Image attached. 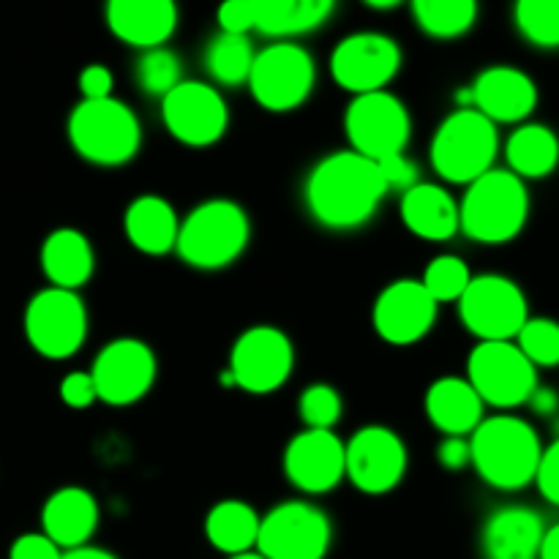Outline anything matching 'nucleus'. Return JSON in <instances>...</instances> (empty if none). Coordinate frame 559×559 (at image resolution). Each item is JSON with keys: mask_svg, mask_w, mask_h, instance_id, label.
Wrapping results in <instances>:
<instances>
[{"mask_svg": "<svg viewBox=\"0 0 559 559\" xmlns=\"http://www.w3.org/2000/svg\"><path fill=\"white\" fill-rule=\"evenodd\" d=\"M388 186L380 167L355 151H333L311 167L304 186V200L311 218L328 229L364 227L371 222Z\"/></svg>", "mask_w": 559, "mask_h": 559, "instance_id": "obj_1", "label": "nucleus"}, {"mask_svg": "<svg viewBox=\"0 0 559 559\" xmlns=\"http://www.w3.org/2000/svg\"><path fill=\"white\" fill-rule=\"evenodd\" d=\"M469 464L484 484L500 491H519L535 480L544 445L530 420L500 413L480 420L469 435Z\"/></svg>", "mask_w": 559, "mask_h": 559, "instance_id": "obj_2", "label": "nucleus"}, {"mask_svg": "<svg viewBox=\"0 0 559 559\" xmlns=\"http://www.w3.org/2000/svg\"><path fill=\"white\" fill-rule=\"evenodd\" d=\"M527 183L511 169H489L467 186L459 202V233L475 243H511L527 227Z\"/></svg>", "mask_w": 559, "mask_h": 559, "instance_id": "obj_3", "label": "nucleus"}, {"mask_svg": "<svg viewBox=\"0 0 559 559\" xmlns=\"http://www.w3.org/2000/svg\"><path fill=\"white\" fill-rule=\"evenodd\" d=\"M251 224L243 207L233 200L200 202L180 222L178 251L180 260L200 271H218L238 260L249 246Z\"/></svg>", "mask_w": 559, "mask_h": 559, "instance_id": "obj_4", "label": "nucleus"}, {"mask_svg": "<svg viewBox=\"0 0 559 559\" xmlns=\"http://www.w3.org/2000/svg\"><path fill=\"white\" fill-rule=\"evenodd\" d=\"M500 131L478 109H456L437 126L429 145V162L442 180L469 186L495 169Z\"/></svg>", "mask_w": 559, "mask_h": 559, "instance_id": "obj_5", "label": "nucleus"}, {"mask_svg": "<svg viewBox=\"0 0 559 559\" xmlns=\"http://www.w3.org/2000/svg\"><path fill=\"white\" fill-rule=\"evenodd\" d=\"M69 140L85 162L120 167L140 151L142 126L134 109L115 96L96 102L82 98L69 115Z\"/></svg>", "mask_w": 559, "mask_h": 559, "instance_id": "obj_6", "label": "nucleus"}, {"mask_svg": "<svg viewBox=\"0 0 559 559\" xmlns=\"http://www.w3.org/2000/svg\"><path fill=\"white\" fill-rule=\"evenodd\" d=\"M459 317L480 342H513L530 320L527 295L513 278L500 273L473 276L459 298Z\"/></svg>", "mask_w": 559, "mask_h": 559, "instance_id": "obj_7", "label": "nucleus"}, {"mask_svg": "<svg viewBox=\"0 0 559 559\" xmlns=\"http://www.w3.org/2000/svg\"><path fill=\"white\" fill-rule=\"evenodd\" d=\"M317 69L311 55L300 44L276 41L254 55L249 91L267 112H293L304 107L314 91Z\"/></svg>", "mask_w": 559, "mask_h": 559, "instance_id": "obj_8", "label": "nucleus"}, {"mask_svg": "<svg viewBox=\"0 0 559 559\" xmlns=\"http://www.w3.org/2000/svg\"><path fill=\"white\" fill-rule=\"evenodd\" d=\"M467 382L489 407L516 409L538 388V369L516 342H480L467 358Z\"/></svg>", "mask_w": 559, "mask_h": 559, "instance_id": "obj_9", "label": "nucleus"}, {"mask_svg": "<svg viewBox=\"0 0 559 559\" xmlns=\"http://www.w3.org/2000/svg\"><path fill=\"white\" fill-rule=\"evenodd\" d=\"M25 336L38 355L66 360L80 353L87 338V309L74 289L47 287L25 309Z\"/></svg>", "mask_w": 559, "mask_h": 559, "instance_id": "obj_10", "label": "nucleus"}, {"mask_svg": "<svg viewBox=\"0 0 559 559\" xmlns=\"http://www.w3.org/2000/svg\"><path fill=\"white\" fill-rule=\"evenodd\" d=\"M344 131H347L349 151L380 162L404 153L413 134V120L402 98L388 91H374L349 102L344 112Z\"/></svg>", "mask_w": 559, "mask_h": 559, "instance_id": "obj_11", "label": "nucleus"}, {"mask_svg": "<svg viewBox=\"0 0 559 559\" xmlns=\"http://www.w3.org/2000/svg\"><path fill=\"white\" fill-rule=\"evenodd\" d=\"M333 530L325 513L304 500H289L260 516L257 551L265 559H322Z\"/></svg>", "mask_w": 559, "mask_h": 559, "instance_id": "obj_12", "label": "nucleus"}, {"mask_svg": "<svg viewBox=\"0 0 559 559\" xmlns=\"http://www.w3.org/2000/svg\"><path fill=\"white\" fill-rule=\"evenodd\" d=\"M293 366L295 349L287 333L273 325H254L235 338L227 371L235 388L267 396L289 380Z\"/></svg>", "mask_w": 559, "mask_h": 559, "instance_id": "obj_13", "label": "nucleus"}, {"mask_svg": "<svg viewBox=\"0 0 559 559\" xmlns=\"http://www.w3.org/2000/svg\"><path fill=\"white\" fill-rule=\"evenodd\" d=\"M407 445L388 426H364L344 445V478L364 495H388L407 473Z\"/></svg>", "mask_w": 559, "mask_h": 559, "instance_id": "obj_14", "label": "nucleus"}, {"mask_svg": "<svg viewBox=\"0 0 559 559\" xmlns=\"http://www.w3.org/2000/svg\"><path fill=\"white\" fill-rule=\"evenodd\" d=\"M98 402L129 407L145 399L156 382V355L140 338H115L91 366Z\"/></svg>", "mask_w": 559, "mask_h": 559, "instance_id": "obj_15", "label": "nucleus"}, {"mask_svg": "<svg viewBox=\"0 0 559 559\" xmlns=\"http://www.w3.org/2000/svg\"><path fill=\"white\" fill-rule=\"evenodd\" d=\"M162 120L180 145L211 147L227 131L229 109L213 85L183 80L162 98Z\"/></svg>", "mask_w": 559, "mask_h": 559, "instance_id": "obj_16", "label": "nucleus"}, {"mask_svg": "<svg viewBox=\"0 0 559 559\" xmlns=\"http://www.w3.org/2000/svg\"><path fill=\"white\" fill-rule=\"evenodd\" d=\"M402 49L391 36L382 33H353L342 38L331 55V74L338 87L364 96L385 91L388 82L399 74Z\"/></svg>", "mask_w": 559, "mask_h": 559, "instance_id": "obj_17", "label": "nucleus"}, {"mask_svg": "<svg viewBox=\"0 0 559 559\" xmlns=\"http://www.w3.org/2000/svg\"><path fill=\"white\" fill-rule=\"evenodd\" d=\"M437 309L440 304L426 293L420 278H399L377 295L371 322L382 342L393 347H413L429 336L437 322Z\"/></svg>", "mask_w": 559, "mask_h": 559, "instance_id": "obj_18", "label": "nucleus"}, {"mask_svg": "<svg viewBox=\"0 0 559 559\" xmlns=\"http://www.w3.org/2000/svg\"><path fill=\"white\" fill-rule=\"evenodd\" d=\"M284 475L304 495L336 489L344 480V442L333 431H300L284 451Z\"/></svg>", "mask_w": 559, "mask_h": 559, "instance_id": "obj_19", "label": "nucleus"}, {"mask_svg": "<svg viewBox=\"0 0 559 559\" xmlns=\"http://www.w3.org/2000/svg\"><path fill=\"white\" fill-rule=\"evenodd\" d=\"M473 109L491 120V123H524L538 107V85L527 71L516 66H491L484 69L475 82Z\"/></svg>", "mask_w": 559, "mask_h": 559, "instance_id": "obj_20", "label": "nucleus"}, {"mask_svg": "<svg viewBox=\"0 0 559 559\" xmlns=\"http://www.w3.org/2000/svg\"><path fill=\"white\" fill-rule=\"evenodd\" d=\"M546 524L527 506L497 508L480 533L484 559H538Z\"/></svg>", "mask_w": 559, "mask_h": 559, "instance_id": "obj_21", "label": "nucleus"}, {"mask_svg": "<svg viewBox=\"0 0 559 559\" xmlns=\"http://www.w3.org/2000/svg\"><path fill=\"white\" fill-rule=\"evenodd\" d=\"M107 25L120 41L153 49L175 33L178 9L175 0H107Z\"/></svg>", "mask_w": 559, "mask_h": 559, "instance_id": "obj_22", "label": "nucleus"}, {"mask_svg": "<svg viewBox=\"0 0 559 559\" xmlns=\"http://www.w3.org/2000/svg\"><path fill=\"white\" fill-rule=\"evenodd\" d=\"M98 524V506L93 495L80 486L58 489L41 508L44 535L60 549H80L91 540Z\"/></svg>", "mask_w": 559, "mask_h": 559, "instance_id": "obj_23", "label": "nucleus"}, {"mask_svg": "<svg viewBox=\"0 0 559 559\" xmlns=\"http://www.w3.org/2000/svg\"><path fill=\"white\" fill-rule=\"evenodd\" d=\"M402 222L415 238L445 243L459 233V202L437 183H415L402 194Z\"/></svg>", "mask_w": 559, "mask_h": 559, "instance_id": "obj_24", "label": "nucleus"}, {"mask_svg": "<svg viewBox=\"0 0 559 559\" xmlns=\"http://www.w3.org/2000/svg\"><path fill=\"white\" fill-rule=\"evenodd\" d=\"M426 418L445 437L473 435L484 420L486 404L469 385L467 377H440L426 391Z\"/></svg>", "mask_w": 559, "mask_h": 559, "instance_id": "obj_25", "label": "nucleus"}, {"mask_svg": "<svg viewBox=\"0 0 559 559\" xmlns=\"http://www.w3.org/2000/svg\"><path fill=\"white\" fill-rule=\"evenodd\" d=\"M38 262H41L49 287L74 289V293L91 282L93 267H96L91 240L74 227H60L49 233L41 243Z\"/></svg>", "mask_w": 559, "mask_h": 559, "instance_id": "obj_26", "label": "nucleus"}, {"mask_svg": "<svg viewBox=\"0 0 559 559\" xmlns=\"http://www.w3.org/2000/svg\"><path fill=\"white\" fill-rule=\"evenodd\" d=\"M123 229L129 243L147 257H164L178 243L180 218L158 194H142L126 207Z\"/></svg>", "mask_w": 559, "mask_h": 559, "instance_id": "obj_27", "label": "nucleus"}, {"mask_svg": "<svg viewBox=\"0 0 559 559\" xmlns=\"http://www.w3.org/2000/svg\"><path fill=\"white\" fill-rule=\"evenodd\" d=\"M508 169L527 180L549 178L559 167V136L544 123H519L506 142Z\"/></svg>", "mask_w": 559, "mask_h": 559, "instance_id": "obj_28", "label": "nucleus"}, {"mask_svg": "<svg viewBox=\"0 0 559 559\" xmlns=\"http://www.w3.org/2000/svg\"><path fill=\"white\" fill-rule=\"evenodd\" d=\"M333 3L336 0H249L257 31L276 38L311 33L331 16Z\"/></svg>", "mask_w": 559, "mask_h": 559, "instance_id": "obj_29", "label": "nucleus"}, {"mask_svg": "<svg viewBox=\"0 0 559 559\" xmlns=\"http://www.w3.org/2000/svg\"><path fill=\"white\" fill-rule=\"evenodd\" d=\"M260 533V513L243 500H222L205 516V535L213 549L235 557L254 551Z\"/></svg>", "mask_w": 559, "mask_h": 559, "instance_id": "obj_30", "label": "nucleus"}, {"mask_svg": "<svg viewBox=\"0 0 559 559\" xmlns=\"http://www.w3.org/2000/svg\"><path fill=\"white\" fill-rule=\"evenodd\" d=\"M254 47L249 36H233V33H218L205 52V69L218 85H243L249 82L251 66H254Z\"/></svg>", "mask_w": 559, "mask_h": 559, "instance_id": "obj_31", "label": "nucleus"}, {"mask_svg": "<svg viewBox=\"0 0 559 559\" xmlns=\"http://www.w3.org/2000/svg\"><path fill=\"white\" fill-rule=\"evenodd\" d=\"M420 31L435 38H459L478 20V0H413Z\"/></svg>", "mask_w": 559, "mask_h": 559, "instance_id": "obj_32", "label": "nucleus"}, {"mask_svg": "<svg viewBox=\"0 0 559 559\" xmlns=\"http://www.w3.org/2000/svg\"><path fill=\"white\" fill-rule=\"evenodd\" d=\"M513 20L533 47L559 49V0H516Z\"/></svg>", "mask_w": 559, "mask_h": 559, "instance_id": "obj_33", "label": "nucleus"}, {"mask_svg": "<svg viewBox=\"0 0 559 559\" xmlns=\"http://www.w3.org/2000/svg\"><path fill=\"white\" fill-rule=\"evenodd\" d=\"M473 282V271H469L467 262L462 257L453 254H440L426 265L424 278L420 284L426 287V293L437 300V304H453L464 295V289Z\"/></svg>", "mask_w": 559, "mask_h": 559, "instance_id": "obj_34", "label": "nucleus"}, {"mask_svg": "<svg viewBox=\"0 0 559 559\" xmlns=\"http://www.w3.org/2000/svg\"><path fill=\"white\" fill-rule=\"evenodd\" d=\"M513 342H516V347L522 349L524 358H527L535 369H551V366H559L557 320H549V317H530Z\"/></svg>", "mask_w": 559, "mask_h": 559, "instance_id": "obj_35", "label": "nucleus"}, {"mask_svg": "<svg viewBox=\"0 0 559 559\" xmlns=\"http://www.w3.org/2000/svg\"><path fill=\"white\" fill-rule=\"evenodd\" d=\"M136 85L151 96H167L175 85H180V60L178 55L164 47L145 49L136 60Z\"/></svg>", "mask_w": 559, "mask_h": 559, "instance_id": "obj_36", "label": "nucleus"}, {"mask_svg": "<svg viewBox=\"0 0 559 559\" xmlns=\"http://www.w3.org/2000/svg\"><path fill=\"white\" fill-rule=\"evenodd\" d=\"M298 413L306 429L333 431V426L342 418V396H338L336 388L317 382V385H309L300 393Z\"/></svg>", "mask_w": 559, "mask_h": 559, "instance_id": "obj_37", "label": "nucleus"}, {"mask_svg": "<svg viewBox=\"0 0 559 559\" xmlns=\"http://www.w3.org/2000/svg\"><path fill=\"white\" fill-rule=\"evenodd\" d=\"M535 486L549 506L559 508V437L540 453L538 469H535Z\"/></svg>", "mask_w": 559, "mask_h": 559, "instance_id": "obj_38", "label": "nucleus"}, {"mask_svg": "<svg viewBox=\"0 0 559 559\" xmlns=\"http://www.w3.org/2000/svg\"><path fill=\"white\" fill-rule=\"evenodd\" d=\"M60 402L71 409H87L93 402H98L96 385H93L91 371H71L60 380Z\"/></svg>", "mask_w": 559, "mask_h": 559, "instance_id": "obj_39", "label": "nucleus"}, {"mask_svg": "<svg viewBox=\"0 0 559 559\" xmlns=\"http://www.w3.org/2000/svg\"><path fill=\"white\" fill-rule=\"evenodd\" d=\"M377 167H380V175H382V180H385L388 191H402L404 194V191L413 189L415 183H420L418 167H415V164L409 162L404 153L380 158V162H377Z\"/></svg>", "mask_w": 559, "mask_h": 559, "instance_id": "obj_40", "label": "nucleus"}, {"mask_svg": "<svg viewBox=\"0 0 559 559\" xmlns=\"http://www.w3.org/2000/svg\"><path fill=\"white\" fill-rule=\"evenodd\" d=\"M218 25H222V33L246 36V33L257 27L254 9L249 5V0H224L218 5Z\"/></svg>", "mask_w": 559, "mask_h": 559, "instance_id": "obj_41", "label": "nucleus"}, {"mask_svg": "<svg viewBox=\"0 0 559 559\" xmlns=\"http://www.w3.org/2000/svg\"><path fill=\"white\" fill-rule=\"evenodd\" d=\"M63 549L55 546L44 533H27L11 544L9 559H60Z\"/></svg>", "mask_w": 559, "mask_h": 559, "instance_id": "obj_42", "label": "nucleus"}, {"mask_svg": "<svg viewBox=\"0 0 559 559\" xmlns=\"http://www.w3.org/2000/svg\"><path fill=\"white\" fill-rule=\"evenodd\" d=\"M112 71L102 63H91L87 69H82L80 74V91L85 96V102H96V98H109L112 96Z\"/></svg>", "mask_w": 559, "mask_h": 559, "instance_id": "obj_43", "label": "nucleus"}, {"mask_svg": "<svg viewBox=\"0 0 559 559\" xmlns=\"http://www.w3.org/2000/svg\"><path fill=\"white\" fill-rule=\"evenodd\" d=\"M437 459H440V464L445 469L459 473V469L467 467L469 459H473V453H469V440H464V437H445V440L440 442Z\"/></svg>", "mask_w": 559, "mask_h": 559, "instance_id": "obj_44", "label": "nucleus"}, {"mask_svg": "<svg viewBox=\"0 0 559 559\" xmlns=\"http://www.w3.org/2000/svg\"><path fill=\"white\" fill-rule=\"evenodd\" d=\"M527 407L533 409L535 415H540V418H557V415H559V393L555 391V388L538 385L533 391V396L527 399Z\"/></svg>", "mask_w": 559, "mask_h": 559, "instance_id": "obj_45", "label": "nucleus"}, {"mask_svg": "<svg viewBox=\"0 0 559 559\" xmlns=\"http://www.w3.org/2000/svg\"><path fill=\"white\" fill-rule=\"evenodd\" d=\"M538 559H559V522L551 524V527L544 533Z\"/></svg>", "mask_w": 559, "mask_h": 559, "instance_id": "obj_46", "label": "nucleus"}, {"mask_svg": "<svg viewBox=\"0 0 559 559\" xmlns=\"http://www.w3.org/2000/svg\"><path fill=\"white\" fill-rule=\"evenodd\" d=\"M60 559H118V557L109 555V551L104 549H93V546H80V549L63 551V557Z\"/></svg>", "mask_w": 559, "mask_h": 559, "instance_id": "obj_47", "label": "nucleus"}, {"mask_svg": "<svg viewBox=\"0 0 559 559\" xmlns=\"http://www.w3.org/2000/svg\"><path fill=\"white\" fill-rule=\"evenodd\" d=\"M364 3L374 5V9H393V5H399L402 0H364Z\"/></svg>", "mask_w": 559, "mask_h": 559, "instance_id": "obj_48", "label": "nucleus"}, {"mask_svg": "<svg viewBox=\"0 0 559 559\" xmlns=\"http://www.w3.org/2000/svg\"><path fill=\"white\" fill-rule=\"evenodd\" d=\"M229 559H265L260 555V551H243V555H235V557H229Z\"/></svg>", "mask_w": 559, "mask_h": 559, "instance_id": "obj_49", "label": "nucleus"}]
</instances>
